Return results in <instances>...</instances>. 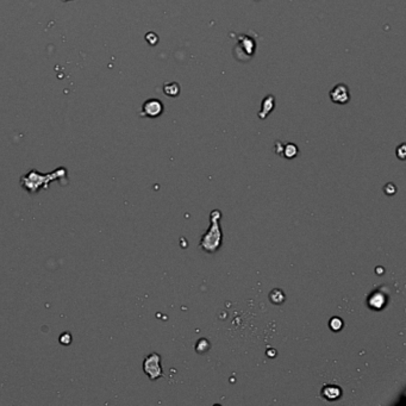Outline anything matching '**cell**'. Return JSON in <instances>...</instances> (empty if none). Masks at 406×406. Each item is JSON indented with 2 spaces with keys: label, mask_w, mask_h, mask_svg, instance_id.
Instances as JSON below:
<instances>
[{
  "label": "cell",
  "mask_w": 406,
  "mask_h": 406,
  "mask_svg": "<svg viewBox=\"0 0 406 406\" xmlns=\"http://www.w3.org/2000/svg\"><path fill=\"white\" fill-rule=\"evenodd\" d=\"M397 155H398V158L400 159V160H404V159H405V144H401L400 147L398 148Z\"/></svg>",
  "instance_id": "9a60e30c"
},
{
  "label": "cell",
  "mask_w": 406,
  "mask_h": 406,
  "mask_svg": "<svg viewBox=\"0 0 406 406\" xmlns=\"http://www.w3.org/2000/svg\"><path fill=\"white\" fill-rule=\"evenodd\" d=\"M62 2H69V0H62Z\"/></svg>",
  "instance_id": "2e32d148"
},
{
  "label": "cell",
  "mask_w": 406,
  "mask_h": 406,
  "mask_svg": "<svg viewBox=\"0 0 406 406\" xmlns=\"http://www.w3.org/2000/svg\"><path fill=\"white\" fill-rule=\"evenodd\" d=\"M221 218L222 212L219 210H214L211 212V215H210L211 225H210L209 230L202 235L200 243H199V247L205 252H209V254H215L222 247L223 232L221 229V224H219Z\"/></svg>",
  "instance_id": "6da1fadb"
},
{
  "label": "cell",
  "mask_w": 406,
  "mask_h": 406,
  "mask_svg": "<svg viewBox=\"0 0 406 406\" xmlns=\"http://www.w3.org/2000/svg\"><path fill=\"white\" fill-rule=\"evenodd\" d=\"M143 372L148 375L150 380H158L164 375L160 354L151 352V354L145 356L144 361H143Z\"/></svg>",
  "instance_id": "3957f363"
},
{
  "label": "cell",
  "mask_w": 406,
  "mask_h": 406,
  "mask_svg": "<svg viewBox=\"0 0 406 406\" xmlns=\"http://www.w3.org/2000/svg\"><path fill=\"white\" fill-rule=\"evenodd\" d=\"M321 394H322V397L324 399H327V400L334 401V400H337L338 398H341L342 391H341V388L336 385H325L324 387L322 388Z\"/></svg>",
  "instance_id": "52a82bcc"
},
{
  "label": "cell",
  "mask_w": 406,
  "mask_h": 406,
  "mask_svg": "<svg viewBox=\"0 0 406 406\" xmlns=\"http://www.w3.org/2000/svg\"><path fill=\"white\" fill-rule=\"evenodd\" d=\"M343 319L339 318V317H332L330 319V322H329V327L332 331L337 332L339 330H342V328H343Z\"/></svg>",
  "instance_id": "8fae6325"
},
{
  "label": "cell",
  "mask_w": 406,
  "mask_h": 406,
  "mask_svg": "<svg viewBox=\"0 0 406 406\" xmlns=\"http://www.w3.org/2000/svg\"><path fill=\"white\" fill-rule=\"evenodd\" d=\"M162 111H164V105H162L161 102L158 100V99H149L143 104L142 115L145 116V117L155 118L159 117Z\"/></svg>",
  "instance_id": "277c9868"
},
{
  "label": "cell",
  "mask_w": 406,
  "mask_h": 406,
  "mask_svg": "<svg viewBox=\"0 0 406 406\" xmlns=\"http://www.w3.org/2000/svg\"><path fill=\"white\" fill-rule=\"evenodd\" d=\"M210 349V342L205 338H200L195 344V351L199 352V354H204Z\"/></svg>",
  "instance_id": "7c38bea8"
},
{
  "label": "cell",
  "mask_w": 406,
  "mask_h": 406,
  "mask_svg": "<svg viewBox=\"0 0 406 406\" xmlns=\"http://www.w3.org/2000/svg\"><path fill=\"white\" fill-rule=\"evenodd\" d=\"M269 299H271L273 304L280 305L285 301V294L281 289H273L271 294H269Z\"/></svg>",
  "instance_id": "9c48e42d"
},
{
  "label": "cell",
  "mask_w": 406,
  "mask_h": 406,
  "mask_svg": "<svg viewBox=\"0 0 406 406\" xmlns=\"http://www.w3.org/2000/svg\"><path fill=\"white\" fill-rule=\"evenodd\" d=\"M66 175H67V171H66L63 167L56 169V171L53 172L52 174H45V175H43L41 173L36 171H31L26 175L22 176L21 185L22 187L29 193H36L42 187L48 188V186L52 181L58 180V179L61 178V176L62 178H65Z\"/></svg>",
  "instance_id": "7a4b0ae2"
},
{
  "label": "cell",
  "mask_w": 406,
  "mask_h": 406,
  "mask_svg": "<svg viewBox=\"0 0 406 406\" xmlns=\"http://www.w3.org/2000/svg\"><path fill=\"white\" fill-rule=\"evenodd\" d=\"M179 91H180V88H179V85L176 84V82L166 84L165 87H164L165 94H167L169 96H176L179 94Z\"/></svg>",
  "instance_id": "30bf717a"
},
{
  "label": "cell",
  "mask_w": 406,
  "mask_h": 406,
  "mask_svg": "<svg viewBox=\"0 0 406 406\" xmlns=\"http://www.w3.org/2000/svg\"><path fill=\"white\" fill-rule=\"evenodd\" d=\"M395 191H397V188L394 187L393 184H387L385 186V193L388 195H393Z\"/></svg>",
  "instance_id": "5bb4252c"
},
{
  "label": "cell",
  "mask_w": 406,
  "mask_h": 406,
  "mask_svg": "<svg viewBox=\"0 0 406 406\" xmlns=\"http://www.w3.org/2000/svg\"><path fill=\"white\" fill-rule=\"evenodd\" d=\"M60 343L63 344V345H69L72 343V335L69 334V332H63V334L60 335Z\"/></svg>",
  "instance_id": "4fadbf2b"
},
{
  "label": "cell",
  "mask_w": 406,
  "mask_h": 406,
  "mask_svg": "<svg viewBox=\"0 0 406 406\" xmlns=\"http://www.w3.org/2000/svg\"><path fill=\"white\" fill-rule=\"evenodd\" d=\"M297 154H298V148L297 145L293 144V143H287V144L284 147V150H282V155H284L286 159H294Z\"/></svg>",
  "instance_id": "ba28073f"
},
{
  "label": "cell",
  "mask_w": 406,
  "mask_h": 406,
  "mask_svg": "<svg viewBox=\"0 0 406 406\" xmlns=\"http://www.w3.org/2000/svg\"><path fill=\"white\" fill-rule=\"evenodd\" d=\"M387 299H388L387 295L382 293L380 289H378V291H374L371 295H369L367 299V305L369 309H372V310L380 311L381 309H384L386 304H387Z\"/></svg>",
  "instance_id": "5b68a950"
},
{
  "label": "cell",
  "mask_w": 406,
  "mask_h": 406,
  "mask_svg": "<svg viewBox=\"0 0 406 406\" xmlns=\"http://www.w3.org/2000/svg\"><path fill=\"white\" fill-rule=\"evenodd\" d=\"M330 98L331 100L336 103V104H347L350 99V93H349V89L345 85L339 84L337 86H335L332 88V91L330 92Z\"/></svg>",
  "instance_id": "8992f818"
}]
</instances>
